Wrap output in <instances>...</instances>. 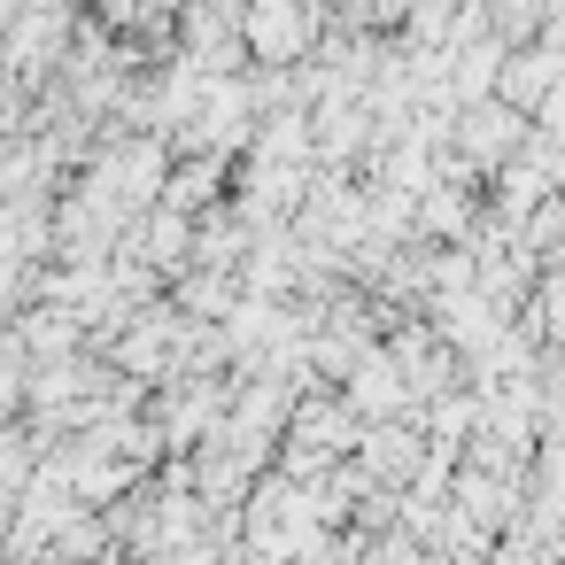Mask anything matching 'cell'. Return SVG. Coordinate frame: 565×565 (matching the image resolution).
<instances>
[{
	"label": "cell",
	"instance_id": "6da1fadb",
	"mask_svg": "<svg viewBox=\"0 0 565 565\" xmlns=\"http://www.w3.org/2000/svg\"><path fill=\"white\" fill-rule=\"evenodd\" d=\"M248 47L256 55H295V47H310V24H302V9L295 0H256V17H248Z\"/></svg>",
	"mask_w": 565,
	"mask_h": 565
},
{
	"label": "cell",
	"instance_id": "7a4b0ae2",
	"mask_svg": "<svg viewBox=\"0 0 565 565\" xmlns=\"http://www.w3.org/2000/svg\"><path fill=\"white\" fill-rule=\"evenodd\" d=\"M511 132H519V117H511V109H503V117H495V109L465 117V140H472V156H480V163H503V156H511Z\"/></svg>",
	"mask_w": 565,
	"mask_h": 565
}]
</instances>
